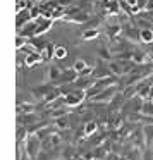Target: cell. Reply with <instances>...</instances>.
<instances>
[{"mask_svg":"<svg viewBox=\"0 0 153 160\" xmlns=\"http://www.w3.org/2000/svg\"><path fill=\"white\" fill-rule=\"evenodd\" d=\"M42 139L38 138V136H28V139H26V155L31 157V160H35L36 157L40 155V152H42Z\"/></svg>","mask_w":153,"mask_h":160,"instance_id":"1","label":"cell"},{"mask_svg":"<svg viewBox=\"0 0 153 160\" xmlns=\"http://www.w3.org/2000/svg\"><path fill=\"white\" fill-rule=\"evenodd\" d=\"M86 97H88L86 90H77V91H74V93L64 95L62 102H64V105H66V107H77V105H79Z\"/></svg>","mask_w":153,"mask_h":160,"instance_id":"2","label":"cell"},{"mask_svg":"<svg viewBox=\"0 0 153 160\" xmlns=\"http://www.w3.org/2000/svg\"><path fill=\"white\" fill-rule=\"evenodd\" d=\"M36 21V31H35V36H42L45 35V33H48L50 29H52L53 22H55V19H50V18H38L35 19Z\"/></svg>","mask_w":153,"mask_h":160,"instance_id":"3","label":"cell"},{"mask_svg":"<svg viewBox=\"0 0 153 160\" xmlns=\"http://www.w3.org/2000/svg\"><path fill=\"white\" fill-rule=\"evenodd\" d=\"M43 62V55L40 52H31V53H26L24 57V66L29 67V69H33L35 66H38V64Z\"/></svg>","mask_w":153,"mask_h":160,"instance_id":"4","label":"cell"},{"mask_svg":"<svg viewBox=\"0 0 153 160\" xmlns=\"http://www.w3.org/2000/svg\"><path fill=\"white\" fill-rule=\"evenodd\" d=\"M114 95H115V86H112V88L108 86V88H105L101 93L91 97L90 100H91V102H110L112 98H114Z\"/></svg>","mask_w":153,"mask_h":160,"instance_id":"5","label":"cell"},{"mask_svg":"<svg viewBox=\"0 0 153 160\" xmlns=\"http://www.w3.org/2000/svg\"><path fill=\"white\" fill-rule=\"evenodd\" d=\"M47 45H48V42H45V40L40 38V36H33V38H29V47L33 48V52L43 53L45 48H47Z\"/></svg>","mask_w":153,"mask_h":160,"instance_id":"6","label":"cell"},{"mask_svg":"<svg viewBox=\"0 0 153 160\" xmlns=\"http://www.w3.org/2000/svg\"><path fill=\"white\" fill-rule=\"evenodd\" d=\"M139 42L145 43V45H151L153 43V29H150V28L139 29Z\"/></svg>","mask_w":153,"mask_h":160,"instance_id":"7","label":"cell"},{"mask_svg":"<svg viewBox=\"0 0 153 160\" xmlns=\"http://www.w3.org/2000/svg\"><path fill=\"white\" fill-rule=\"evenodd\" d=\"M131 60L134 64H138V66H143V64L148 62V55H146V52H143V50H132Z\"/></svg>","mask_w":153,"mask_h":160,"instance_id":"8","label":"cell"},{"mask_svg":"<svg viewBox=\"0 0 153 160\" xmlns=\"http://www.w3.org/2000/svg\"><path fill=\"white\" fill-rule=\"evenodd\" d=\"M62 72H64V69H60V67H57V66H50L48 72H47V79L48 81H57V83H59V79L62 78Z\"/></svg>","mask_w":153,"mask_h":160,"instance_id":"9","label":"cell"},{"mask_svg":"<svg viewBox=\"0 0 153 160\" xmlns=\"http://www.w3.org/2000/svg\"><path fill=\"white\" fill-rule=\"evenodd\" d=\"M98 36H100V31H98L96 28H86L83 33H81V38H83L84 42H91V40H96Z\"/></svg>","mask_w":153,"mask_h":160,"instance_id":"10","label":"cell"},{"mask_svg":"<svg viewBox=\"0 0 153 160\" xmlns=\"http://www.w3.org/2000/svg\"><path fill=\"white\" fill-rule=\"evenodd\" d=\"M96 129H98L96 121H88L86 124H84V128H83V136H84V138H90L91 134L96 132Z\"/></svg>","mask_w":153,"mask_h":160,"instance_id":"11","label":"cell"},{"mask_svg":"<svg viewBox=\"0 0 153 160\" xmlns=\"http://www.w3.org/2000/svg\"><path fill=\"white\" fill-rule=\"evenodd\" d=\"M42 55H43V60H47V62L53 60V59H55V45H53L52 42H48V45H47L45 52H43Z\"/></svg>","mask_w":153,"mask_h":160,"instance_id":"12","label":"cell"},{"mask_svg":"<svg viewBox=\"0 0 153 160\" xmlns=\"http://www.w3.org/2000/svg\"><path fill=\"white\" fill-rule=\"evenodd\" d=\"M143 132H145V141H146V146H151V143H153V128L151 126H145L143 128Z\"/></svg>","mask_w":153,"mask_h":160,"instance_id":"13","label":"cell"},{"mask_svg":"<svg viewBox=\"0 0 153 160\" xmlns=\"http://www.w3.org/2000/svg\"><path fill=\"white\" fill-rule=\"evenodd\" d=\"M67 55H69V52H67V48L64 45H57L55 47V59L57 60H64Z\"/></svg>","mask_w":153,"mask_h":160,"instance_id":"14","label":"cell"},{"mask_svg":"<svg viewBox=\"0 0 153 160\" xmlns=\"http://www.w3.org/2000/svg\"><path fill=\"white\" fill-rule=\"evenodd\" d=\"M28 43H29V38H26V36H22V35H16V43L14 45H16V50H17V52L22 50V47L28 45Z\"/></svg>","mask_w":153,"mask_h":160,"instance_id":"15","label":"cell"},{"mask_svg":"<svg viewBox=\"0 0 153 160\" xmlns=\"http://www.w3.org/2000/svg\"><path fill=\"white\" fill-rule=\"evenodd\" d=\"M55 128L57 129H67L69 128V119H67V115H64V117H59V119H55Z\"/></svg>","mask_w":153,"mask_h":160,"instance_id":"16","label":"cell"},{"mask_svg":"<svg viewBox=\"0 0 153 160\" xmlns=\"http://www.w3.org/2000/svg\"><path fill=\"white\" fill-rule=\"evenodd\" d=\"M108 124H110V128L117 129L119 126L122 124V119H121V115H112V117L108 119Z\"/></svg>","mask_w":153,"mask_h":160,"instance_id":"17","label":"cell"},{"mask_svg":"<svg viewBox=\"0 0 153 160\" xmlns=\"http://www.w3.org/2000/svg\"><path fill=\"white\" fill-rule=\"evenodd\" d=\"M138 2H139V0H124V4L129 7V11H131L132 7H136V5H138Z\"/></svg>","mask_w":153,"mask_h":160,"instance_id":"18","label":"cell"},{"mask_svg":"<svg viewBox=\"0 0 153 160\" xmlns=\"http://www.w3.org/2000/svg\"><path fill=\"white\" fill-rule=\"evenodd\" d=\"M127 158L129 160H138L139 158V152H138V150H132V153H129Z\"/></svg>","mask_w":153,"mask_h":160,"instance_id":"19","label":"cell"},{"mask_svg":"<svg viewBox=\"0 0 153 160\" xmlns=\"http://www.w3.org/2000/svg\"><path fill=\"white\" fill-rule=\"evenodd\" d=\"M35 2H38V4H42V0H35Z\"/></svg>","mask_w":153,"mask_h":160,"instance_id":"20","label":"cell"},{"mask_svg":"<svg viewBox=\"0 0 153 160\" xmlns=\"http://www.w3.org/2000/svg\"><path fill=\"white\" fill-rule=\"evenodd\" d=\"M151 100H153V98H151Z\"/></svg>","mask_w":153,"mask_h":160,"instance_id":"21","label":"cell"}]
</instances>
